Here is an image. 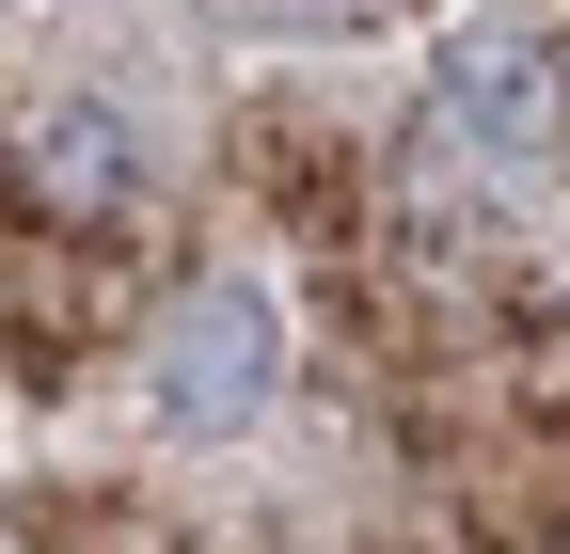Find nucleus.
<instances>
[{
	"mask_svg": "<svg viewBox=\"0 0 570 554\" xmlns=\"http://www.w3.org/2000/svg\"><path fill=\"white\" fill-rule=\"evenodd\" d=\"M32 190H63L80 222H127V206H142L127 111H111V96H48V111H32Z\"/></svg>",
	"mask_w": 570,
	"mask_h": 554,
	"instance_id": "3",
	"label": "nucleus"
},
{
	"mask_svg": "<svg viewBox=\"0 0 570 554\" xmlns=\"http://www.w3.org/2000/svg\"><path fill=\"white\" fill-rule=\"evenodd\" d=\"M444 127L475 159H539L554 144V48L523 32V17H475L460 48H444Z\"/></svg>",
	"mask_w": 570,
	"mask_h": 554,
	"instance_id": "2",
	"label": "nucleus"
},
{
	"mask_svg": "<svg viewBox=\"0 0 570 554\" xmlns=\"http://www.w3.org/2000/svg\"><path fill=\"white\" fill-rule=\"evenodd\" d=\"M269 365H285V333H269V301L254 286H206L175 333H159V428H190V444H223L238 412L269 396Z\"/></svg>",
	"mask_w": 570,
	"mask_h": 554,
	"instance_id": "1",
	"label": "nucleus"
}]
</instances>
